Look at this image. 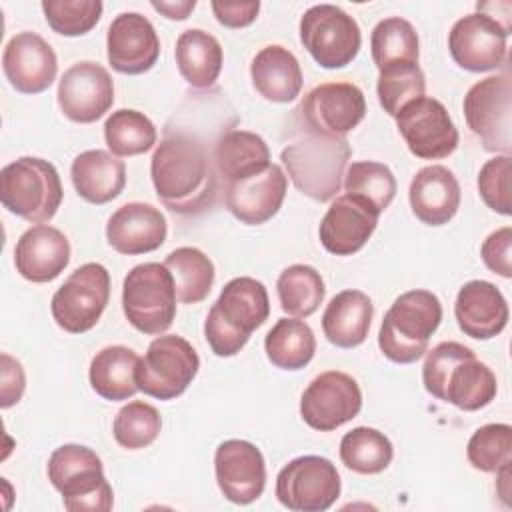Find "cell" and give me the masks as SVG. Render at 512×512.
<instances>
[{
	"instance_id": "1",
	"label": "cell",
	"mask_w": 512,
	"mask_h": 512,
	"mask_svg": "<svg viewBox=\"0 0 512 512\" xmlns=\"http://www.w3.org/2000/svg\"><path fill=\"white\" fill-rule=\"evenodd\" d=\"M150 176L160 202L174 214L196 216L216 200V174L200 140L170 134L156 146Z\"/></svg>"
},
{
	"instance_id": "2",
	"label": "cell",
	"mask_w": 512,
	"mask_h": 512,
	"mask_svg": "<svg viewBox=\"0 0 512 512\" xmlns=\"http://www.w3.org/2000/svg\"><path fill=\"white\" fill-rule=\"evenodd\" d=\"M422 382L428 394L466 412L488 406L498 392L494 372L454 340L440 342L426 354Z\"/></svg>"
},
{
	"instance_id": "3",
	"label": "cell",
	"mask_w": 512,
	"mask_h": 512,
	"mask_svg": "<svg viewBox=\"0 0 512 512\" xmlns=\"http://www.w3.org/2000/svg\"><path fill=\"white\" fill-rule=\"evenodd\" d=\"M268 314L270 300L264 284L250 276L232 278L204 320V336L210 350L220 358L236 356L250 340V334L266 322Z\"/></svg>"
},
{
	"instance_id": "4",
	"label": "cell",
	"mask_w": 512,
	"mask_h": 512,
	"mask_svg": "<svg viewBox=\"0 0 512 512\" xmlns=\"http://www.w3.org/2000/svg\"><path fill=\"white\" fill-rule=\"evenodd\" d=\"M352 148L346 138L310 132L288 144L280 160L292 184L316 202L332 200L342 186Z\"/></svg>"
},
{
	"instance_id": "5",
	"label": "cell",
	"mask_w": 512,
	"mask_h": 512,
	"mask_svg": "<svg viewBox=\"0 0 512 512\" xmlns=\"http://www.w3.org/2000/svg\"><path fill=\"white\" fill-rule=\"evenodd\" d=\"M442 322V304L430 290L400 294L382 318L378 346L396 364H412L428 350L430 336Z\"/></svg>"
},
{
	"instance_id": "6",
	"label": "cell",
	"mask_w": 512,
	"mask_h": 512,
	"mask_svg": "<svg viewBox=\"0 0 512 512\" xmlns=\"http://www.w3.org/2000/svg\"><path fill=\"white\" fill-rule=\"evenodd\" d=\"M48 480L62 494L68 512H108L114 504L102 460L88 446H58L48 460Z\"/></svg>"
},
{
	"instance_id": "7",
	"label": "cell",
	"mask_w": 512,
	"mask_h": 512,
	"mask_svg": "<svg viewBox=\"0 0 512 512\" xmlns=\"http://www.w3.org/2000/svg\"><path fill=\"white\" fill-rule=\"evenodd\" d=\"M62 194L58 170L48 160L22 156L0 172L2 206L26 222H50L62 204Z\"/></svg>"
},
{
	"instance_id": "8",
	"label": "cell",
	"mask_w": 512,
	"mask_h": 512,
	"mask_svg": "<svg viewBox=\"0 0 512 512\" xmlns=\"http://www.w3.org/2000/svg\"><path fill=\"white\" fill-rule=\"evenodd\" d=\"M176 288L170 270L158 262L134 266L122 284L126 320L142 334H164L176 316Z\"/></svg>"
},
{
	"instance_id": "9",
	"label": "cell",
	"mask_w": 512,
	"mask_h": 512,
	"mask_svg": "<svg viewBox=\"0 0 512 512\" xmlns=\"http://www.w3.org/2000/svg\"><path fill=\"white\" fill-rule=\"evenodd\" d=\"M200 368V358L192 344L176 334L154 338L136 368L138 390L158 398L172 400L186 392Z\"/></svg>"
},
{
	"instance_id": "10",
	"label": "cell",
	"mask_w": 512,
	"mask_h": 512,
	"mask_svg": "<svg viewBox=\"0 0 512 512\" xmlns=\"http://www.w3.org/2000/svg\"><path fill=\"white\" fill-rule=\"evenodd\" d=\"M464 118L484 150L510 156L512 150V80L508 72L488 76L464 96Z\"/></svg>"
},
{
	"instance_id": "11",
	"label": "cell",
	"mask_w": 512,
	"mask_h": 512,
	"mask_svg": "<svg viewBox=\"0 0 512 512\" xmlns=\"http://www.w3.org/2000/svg\"><path fill=\"white\" fill-rule=\"evenodd\" d=\"M300 42L310 56L328 70L348 66L360 52V26L334 4H316L300 18Z\"/></svg>"
},
{
	"instance_id": "12",
	"label": "cell",
	"mask_w": 512,
	"mask_h": 512,
	"mask_svg": "<svg viewBox=\"0 0 512 512\" xmlns=\"http://www.w3.org/2000/svg\"><path fill=\"white\" fill-rule=\"evenodd\" d=\"M110 300V274L98 262L78 266L52 296V318L70 334L96 326Z\"/></svg>"
},
{
	"instance_id": "13",
	"label": "cell",
	"mask_w": 512,
	"mask_h": 512,
	"mask_svg": "<svg viewBox=\"0 0 512 512\" xmlns=\"http://www.w3.org/2000/svg\"><path fill=\"white\" fill-rule=\"evenodd\" d=\"M340 496V474L322 456H298L276 476V498L292 512H324Z\"/></svg>"
},
{
	"instance_id": "14",
	"label": "cell",
	"mask_w": 512,
	"mask_h": 512,
	"mask_svg": "<svg viewBox=\"0 0 512 512\" xmlns=\"http://www.w3.org/2000/svg\"><path fill=\"white\" fill-rule=\"evenodd\" d=\"M396 126L408 150L422 160H440L458 146V130L446 106L430 96L408 102L396 116Z\"/></svg>"
},
{
	"instance_id": "15",
	"label": "cell",
	"mask_w": 512,
	"mask_h": 512,
	"mask_svg": "<svg viewBox=\"0 0 512 512\" xmlns=\"http://www.w3.org/2000/svg\"><path fill=\"white\" fill-rule=\"evenodd\" d=\"M362 408V392L358 382L340 370L318 374L302 392L300 416L320 432L340 428L358 416Z\"/></svg>"
},
{
	"instance_id": "16",
	"label": "cell",
	"mask_w": 512,
	"mask_h": 512,
	"mask_svg": "<svg viewBox=\"0 0 512 512\" xmlns=\"http://www.w3.org/2000/svg\"><path fill=\"white\" fill-rule=\"evenodd\" d=\"M510 28L496 18L474 12L454 22L448 34L452 60L468 72H490L506 62Z\"/></svg>"
},
{
	"instance_id": "17",
	"label": "cell",
	"mask_w": 512,
	"mask_h": 512,
	"mask_svg": "<svg viewBox=\"0 0 512 512\" xmlns=\"http://www.w3.org/2000/svg\"><path fill=\"white\" fill-rule=\"evenodd\" d=\"M300 112L310 132L344 138L364 120L366 98L352 82H326L306 94Z\"/></svg>"
},
{
	"instance_id": "18",
	"label": "cell",
	"mask_w": 512,
	"mask_h": 512,
	"mask_svg": "<svg viewBox=\"0 0 512 512\" xmlns=\"http://www.w3.org/2000/svg\"><path fill=\"white\" fill-rule=\"evenodd\" d=\"M58 106L78 124H92L114 104V82L108 70L92 60L72 64L58 82Z\"/></svg>"
},
{
	"instance_id": "19",
	"label": "cell",
	"mask_w": 512,
	"mask_h": 512,
	"mask_svg": "<svg viewBox=\"0 0 512 512\" xmlns=\"http://www.w3.org/2000/svg\"><path fill=\"white\" fill-rule=\"evenodd\" d=\"M214 472L220 492L234 504H252L264 492V456L248 440H224L214 454Z\"/></svg>"
},
{
	"instance_id": "20",
	"label": "cell",
	"mask_w": 512,
	"mask_h": 512,
	"mask_svg": "<svg viewBox=\"0 0 512 512\" xmlns=\"http://www.w3.org/2000/svg\"><path fill=\"white\" fill-rule=\"evenodd\" d=\"M108 64L120 74H144L160 56V40L152 22L138 12H122L108 26Z\"/></svg>"
},
{
	"instance_id": "21",
	"label": "cell",
	"mask_w": 512,
	"mask_h": 512,
	"mask_svg": "<svg viewBox=\"0 0 512 512\" xmlns=\"http://www.w3.org/2000/svg\"><path fill=\"white\" fill-rule=\"evenodd\" d=\"M4 76L22 94H40L52 86L58 58L52 46L36 32H18L2 54Z\"/></svg>"
},
{
	"instance_id": "22",
	"label": "cell",
	"mask_w": 512,
	"mask_h": 512,
	"mask_svg": "<svg viewBox=\"0 0 512 512\" xmlns=\"http://www.w3.org/2000/svg\"><path fill=\"white\" fill-rule=\"evenodd\" d=\"M378 216L380 214L358 196H336L320 222V242L330 254L350 256L370 240Z\"/></svg>"
},
{
	"instance_id": "23",
	"label": "cell",
	"mask_w": 512,
	"mask_h": 512,
	"mask_svg": "<svg viewBox=\"0 0 512 512\" xmlns=\"http://www.w3.org/2000/svg\"><path fill=\"white\" fill-rule=\"evenodd\" d=\"M288 188V178L278 164L248 176L244 180L226 184V208L242 224L258 226L268 222L280 210Z\"/></svg>"
},
{
	"instance_id": "24",
	"label": "cell",
	"mask_w": 512,
	"mask_h": 512,
	"mask_svg": "<svg viewBox=\"0 0 512 512\" xmlns=\"http://www.w3.org/2000/svg\"><path fill=\"white\" fill-rule=\"evenodd\" d=\"M168 224L164 214L144 202H128L120 206L106 224L108 244L126 256L146 254L160 248L166 240Z\"/></svg>"
},
{
	"instance_id": "25",
	"label": "cell",
	"mask_w": 512,
	"mask_h": 512,
	"mask_svg": "<svg viewBox=\"0 0 512 512\" xmlns=\"http://www.w3.org/2000/svg\"><path fill=\"white\" fill-rule=\"evenodd\" d=\"M70 262V242L64 232L48 224L28 228L16 242V272L36 284L58 278Z\"/></svg>"
},
{
	"instance_id": "26",
	"label": "cell",
	"mask_w": 512,
	"mask_h": 512,
	"mask_svg": "<svg viewBox=\"0 0 512 512\" xmlns=\"http://www.w3.org/2000/svg\"><path fill=\"white\" fill-rule=\"evenodd\" d=\"M454 316L466 336L490 340L506 328L508 304L492 282L470 280L458 290Z\"/></svg>"
},
{
	"instance_id": "27",
	"label": "cell",
	"mask_w": 512,
	"mask_h": 512,
	"mask_svg": "<svg viewBox=\"0 0 512 512\" xmlns=\"http://www.w3.org/2000/svg\"><path fill=\"white\" fill-rule=\"evenodd\" d=\"M414 216L428 226L448 224L460 208V184L452 170L440 164L416 172L408 190Z\"/></svg>"
},
{
	"instance_id": "28",
	"label": "cell",
	"mask_w": 512,
	"mask_h": 512,
	"mask_svg": "<svg viewBox=\"0 0 512 512\" xmlns=\"http://www.w3.org/2000/svg\"><path fill=\"white\" fill-rule=\"evenodd\" d=\"M250 78L256 92L278 104L296 100L302 90V68L296 56L280 46H264L250 64Z\"/></svg>"
},
{
	"instance_id": "29",
	"label": "cell",
	"mask_w": 512,
	"mask_h": 512,
	"mask_svg": "<svg viewBox=\"0 0 512 512\" xmlns=\"http://www.w3.org/2000/svg\"><path fill=\"white\" fill-rule=\"evenodd\" d=\"M72 184L80 198L90 204H106L122 194L126 166L106 150H86L72 160Z\"/></svg>"
},
{
	"instance_id": "30",
	"label": "cell",
	"mask_w": 512,
	"mask_h": 512,
	"mask_svg": "<svg viewBox=\"0 0 512 512\" xmlns=\"http://www.w3.org/2000/svg\"><path fill=\"white\" fill-rule=\"evenodd\" d=\"M372 316L374 304L362 290H342L322 314L324 336L338 348H356L366 340Z\"/></svg>"
},
{
	"instance_id": "31",
	"label": "cell",
	"mask_w": 512,
	"mask_h": 512,
	"mask_svg": "<svg viewBox=\"0 0 512 512\" xmlns=\"http://www.w3.org/2000/svg\"><path fill=\"white\" fill-rule=\"evenodd\" d=\"M174 58L180 76L192 88L206 90L218 80L224 54L220 42L212 34L200 28H190L178 36Z\"/></svg>"
},
{
	"instance_id": "32",
	"label": "cell",
	"mask_w": 512,
	"mask_h": 512,
	"mask_svg": "<svg viewBox=\"0 0 512 512\" xmlns=\"http://www.w3.org/2000/svg\"><path fill=\"white\" fill-rule=\"evenodd\" d=\"M140 356L126 346H106L90 362L92 390L110 402L128 400L138 392L136 368Z\"/></svg>"
},
{
	"instance_id": "33",
	"label": "cell",
	"mask_w": 512,
	"mask_h": 512,
	"mask_svg": "<svg viewBox=\"0 0 512 512\" xmlns=\"http://www.w3.org/2000/svg\"><path fill=\"white\" fill-rule=\"evenodd\" d=\"M214 162L226 182L244 180L270 166V150L262 136L248 130L224 132L214 148Z\"/></svg>"
},
{
	"instance_id": "34",
	"label": "cell",
	"mask_w": 512,
	"mask_h": 512,
	"mask_svg": "<svg viewBox=\"0 0 512 512\" xmlns=\"http://www.w3.org/2000/svg\"><path fill=\"white\" fill-rule=\"evenodd\" d=\"M268 360L280 370H300L314 358L316 338L300 318H280L264 338Z\"/></svg>"
},
{
	"instance_id": "35",
	"label": "cell",
	"mask_w": 512,
	"mask_h": 512,
	"mask_svg": "<svg viewBox=\"0 0 512 512\" xmlns=\"http://www.w3.org/2000/svg\"><path fill=\"white\" fill-rule=\"evenodd\" d=\"M164 266L174 278L178 302L198 304L208 296L214 284V264L202 250L192 246L176 248L166 256Z\"/></svg>"
},
{
	"instance_id": "36",
	"label": "cell",
	"mask_w": 512,
	"mask_h": 512,
	"mask_svg": "<svg viewBox=\"0 0 512 512\" xmlns=\"http://www.w3.org/2000/svg\"><path fill=\"white\" fill-rule=\"evenodd\" d=\"M280 308L292 318H308L324 300L326 288L320 272L308 264H292L276 282Z\"/></svg>"
},
{
	"instance_id": "37",
	"label": "cell",
	"mask_w": 512,
	"mask_h": 512,
	"mask_svg": "<svg viewBox=\"0 0 512 512\" xmlns=\"http://www.w3.org/2000/svg\"><path fill=\"white\" fill-rule=\"evenodd\" d=\"M392 458V442L376 428L358 426L340 440V460L356 474H380L390 466Z\"/></svg>"
},
{
	"instance_id": "38",
	"label": "cell",
	"mask_w": 512,
	"mask_h": 512,
	"mask_svg": "<svg viewBox=\"0 0 512 512\" xmlns=\"http://www.w3.org/2000/svg\"><path fill=\"white\" fill-rule=\"evenodd\" d=\"M370 50L378 70L392 64H418V34L408 20L390 16L374 26Z\"/></svg>"
},
{
	"instance_id": "39",
	"label": "cell",
	"mask_w": 512,
	"mask_h": 512,
	"mask_svg": "<svg viewBox=\"0 0 512 512\" xmlns=\"http://www.w3.org/2000/svg\"><path fill=\"white\" fill-rule=\"evenodd\" d=\"M104 140L114 156H138L156 144V126L146 114L120 108L106 118Z\"/></svg>"
},
{
	"instance_id": "40",
	"label": "cell",
	"mask_w": 512,
	"mask_h": 512,
	"mask_svg": "<svg viewBox=\"0 0 512 512\" xmlns=\"http://www.w3.org/2000/svg\"><path fill=\"white\" fill-rule=\"evenodd\" d=\"M344 190L346 194L362 198L382 214L396 196V178L382 162H352L344 172Z\"/></svg>"
},
{
	"instance_id": "41",
	"label": "cell",
	"mask_w": 512,
	"mask_h": 512,
	"mask_svg": "<svg viewBox=\"0 0 512 512\" xmlns=\"http://www.w3.org/2000/svg\"><path fill=\"white\" fill-rule=\"evenodd\" d=\"M378 72V100L390 116L396 118L408 102L424 96L426 78L418 64H392Z\"/></svg>"
},
{
	"instance_id": "42",
	"label": "cell",
	"mask_w": 512,
	"mask_h": 512,
	"mask_svg": "<svg viewBox=\"0 0 512 512\" xmlns=\"http://www.w3.org/2000/svg\"><path fill=\"white\" fill-rule=\"evenodd\" d=\"M160 428L162 418L158 410L148 402L134 400L118 410L112 424V434L122 448L140 450L158 438Z\"/></svg>"
},
{
	"instance_id": "43",
	"label": "cell",
	"mask_w": 512,
	"mask_h": 512,
	"mask_svg": "<svg viewBox=\"0 0 512 512\" xmlns=\"http://www.w3.org/2000/svg\"><path fill=\"white\" fill-rule=\"evenodd\" d=\"M466 456L472 468L494 474L512 462V428L508 424L480 426L468 440Z\"/></svg>"
},
{
	"instance_id": "44",
	"label": "cell",
	"mask_w": 512,
	"mask_h": 512,
	"mask_svg": "<svg viewBox=\"0 0 512 512\" xmlns=\"http://www.w3.org/2000/svg\"><path fill=\"white\" fill-rule=\"evenodd\" d=\"M100 0H44L42 12L48 26L62 36H82L90 32L102 16Z\"/></svg>"
},
{
	"instance_id": "45",
	"label": "cell",
	"mask_w": 512,
	"mask_h": 512,
	"mask_svg": "<svg viewBox=\"0 0 512 512\" xmlns=\"http://www.w3.org/2000/svg\"><path fill=\"white\" fill-rule=\"evenodd\" d=\"M510 172H512L510 156L500 154V156H494L492 160H488L480 168V174H478V192H480L484 204L502 216L512 214Z\"/></svg>"
},
{
	"instance_id": "46",
	"label": "cell",
	"mask_w": 512,
	"mask_h": 512,
	"mask_svg": "<svg viewBox=\"0 0 512 512\" xmlns=\"http://www.w3.org/2000/svg\"><path fill=\"white\" fill-rule=\"evenodd\" d=\"M480 256L494 274L502 278H510L512 276V228L504 226L492 232L484 240L480 248Z\"/></svg>"
},
{
	"instance_id": "47",
	"label": "cell",
	"mask_w": 512,
	"mask_h": 512,
	"mask_svg": "<svg viewBox=\"0 0 512 512\" xmlns=\"http://www.w3.org/2000/svg\"><path fill=\"white\" fill-rule=\"evenodd\" d=\"M260 2L248 0V2H212V12L216 20L226 28H244L252 24L258 16Z\"/></svg>"
},
{
	"instance_id": "48",
	"label": "cell",
	"mask_w": 512,
	"mask_h": 512,
	"mask_svg": "<svg viewBox=\"0 0 512 512\" xmlns=\"http://www.w3.org/2000/svg\"><path fill=\"white\" fill-rule=\"evenodd\" d=\"M2 388H0V406L10 408L16 402H20L26 386L24 370L18 360H14L10 354H2Z\"/></svg>"
},
{
	"instance_id": "49",
	"label": "cell",
	"mask_w": 512,
	"mask_h": 512,
	"mask_svg": "<svg viewBox=\"0 0 512 512\" xmlns=\"http://www.w3.org/2000/svg\"><path fill=\"white\" fill-rule=\"evenodd\" d=\"M152 8L164 14L170 20H186L196 8V0H178V2H152Z\"/></svg>"
}]
</instances>
